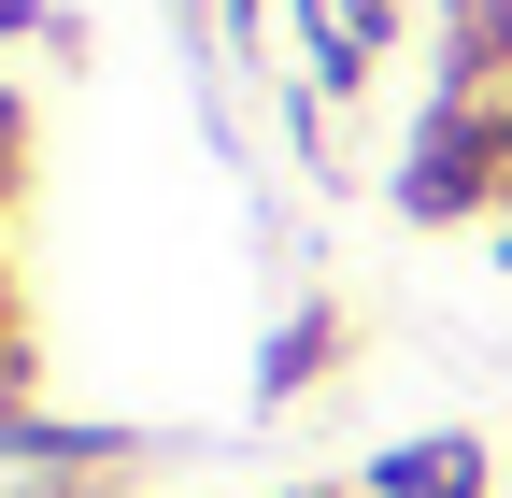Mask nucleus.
<instances>
[{
    "label": "nucleus",
    "instance_id": "obj_1",
    "mask_svg": "<svg viewBox=\"0 0 512 498\" xmlns=\"http://www.w3.org/2000/svg\"><path fill=\"white\" fill-rule=\"evenodd\" d=\"M470 484H484L470 442H413V456H384V498H470Z\"/></svg>",
    "mask_w": 512,
    "mask_h": 498
}]
</instances>
